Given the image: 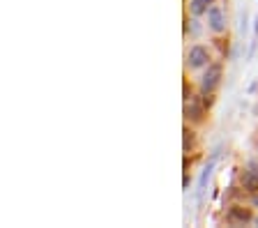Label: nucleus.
I'll list each match as a JSON object with an SVG mask.
<instances>
[{
  "label": "nucleus",
  "mask_w": 258,
  "mask_h": 228,
  "mask_svg": "<svg viewBox=\"0 0 258 228\" xmlns=\"http://www.w3.org/2000/svg\"><path fill=\"white\" fill-rule=\"evenodd\" d=\"M194 147V131L185 129V152H189Z\"/></svg>",
  "instance_id": "9"
},
{
  "label": "nucleus",
  "mask_w": 258,
  "mask_h": 228,
  "mask_svg": "<svg viewBox=\"0 0 258 228\" xmlns=\"http://www.w3.org/2000/svg\"><path fill=\"white\" fill-rule=\"evenodd\" d=\"M242 187L247 191H258V162H249L242 173Z\"/></svg>",
  "instance_id": "4"
},
{
  "label": "nucleus",
  "mask_w": 258,
  "mask_h": 228,
  "mask_svg": "<svg viewBox=\"0 0 258 228\" xmlns=\"http://www.w3.org/2000/svg\"><path fill=\"white\" fill-rule=\"evenodd\" d=\"M226 221L231 223V226H244V223L253 221V214H251L249 207L235 205V207H231V210L226 212Z\"/></svg>",
  "instance_id": "1"
},
{
  "label": "nucleus",
  "mask_w": 258,
  "mask_h": 228,
  "mask_svg": "<svg viewBox=\"0 0 258 228\" xmlns=\"http://www.w3.org/2000/svg\"><path fill=\"white\" fill-rule=\"evenodd\" d=\"M219 79H221V65H210L208 71H205V76H203V83H201L203 93L205 95L212 93L214 88L219 86Z\"/></svg>",
  "instance_id": "5"
},
{
  "label": "nucleus",
  "mask_w": 258,
  "mask_h": 228,
  "mask_svg": "<svg viewBox=\"0 0 258 228\" xmlns=\"http://www.w3.org/2000/svg\"><path fill=\"white\" fill-rule=\"evenodd\" d=\"M189 115H192V120H196V122H198V120L203 118V109L192 104V106H187V118H189Z\"/></svg>",
  "instance_id": "8"
},
{
  "label": "nucleus",
  "mask_w": 258,
  "mask_h": 228,
  "mask_svg": "<svg viewBox=\"0 0 258 228\" xmlns=\"http://www.w3.org/2000/svg\"><path fill=\"white\" fill-rule=\"evenodd\" d=\"M256 223H258V219H256Z\"/></svg>",
  "instance_id": "10"
},
{
  "label": "nucleus",
  "mask_w": 258,
  "mask_h": 228,
  "mask_svg": "<svg viewBox=\"0 0 258 228\" xmlns=\"http://www.w3.org/2000/svg\"><path fill=\"white\" fill-rule=\"evenodd\" d=\"M208 28L212 33H224L226 30V17H224V10L219 5H210L208 10Z\"/></svg>",
  "instance_id": "2"
},
{
  "label": "nucleus",
  "mask_w": 258,
  "mask_h": 228,
  "mask_svg": "<svg viewBox=\"0 0 258 228\" xmlns=\"http://www.w3.org/2000/svg\"><path fill=\"white\" fill-rule=\"evenodd\" d=\"M210 60V51L205 49V46H192L189 49V55H187V65L192 67V69H198V67H205Z\"/></svg>",
  "instance_id": "3"
},
{
  "label": "nucleus",
  "mask_w": 258,
  "mask_h": 228,
  "mask_svg": "<svg viewBox=\"0 0 258 228\" xmlns=\"http://www.w3.org/2000/svg\"><path fill=\"white\" fill-rule=\"evenodd\" d=\"M214 159H217V155H214L212 159H210V164L203 169V173H201V180H198V194H203V189H205V182H208V178H210V173H212V169H214Z\"/></svg>",
  "instance_id": "7"
},
{
  "label": "nucleus",
  "mask_w": 258,
  "mask_h": 228,
  "mask_svg": "<svg viewBox=\"0 0 258 228\" xmlns=\"http://www.w3.org/2000/svg\"><path fill=\"white\" fill-rule=\"evenodd\" d=\"M210 5H214V0H192L189 10H192L194 17H201V14H208Z\"/></svg>",
  "instance_id": "6"
}]
</instances>
